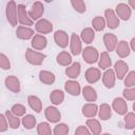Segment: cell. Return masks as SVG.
Segmentation results:
<instances>
[{"label": "cell", "instance_id": "cell-2", "mask_svg": "<svg viewBox=\"0 0 135 135\" xmlns=\"http://www.w3.org/2000/svg\"><path fill=\"white\" fill-rule=\"evenodd\" d=\"M82 58L83 60L89 63V64H93L95 62L98 61V58H99V54H98V51L93 47V46H86L82 52Z\"/></svg>", "mask_w": 135, "mask_h": 135}, {"label": "cell", "instance_id": "cell-23", "mask_svg": "<svg viewBox=\"0 0 135 135\" xmlns=\"http://www.w3.org/2000/svg\"><path fill=\"white\" fill-rule=\"evenodd\" d=\"M82 95H83V98L86 101H89V102L96 101V99H97V93H96V91L92 86H90V85H86V86L83 88Z\"/></svg>", "mask_w": 135, "mask_h": 135}, {"label": "cell", "instance_id": "cell-46", "mask_svg": "<svg viewBox=\"0 0 135 135\" xmlns=\"http://www.w3.org/2000/svg\"><path fill=\"white\" fill-rule=\"evenodd\" d=\"M131 49L132 51H135V38H132L131 40Z\"/></svg>", "mask_w": 135, "mask_h": 135}, {"label": "cell", "instance_id": "cell-17", "mask_svg": "<svg viewBox=\"0 0 135 135\" xmlns=\"http://www.w3.org/2000/svg\"><path fill=\"white\" fill-rule=\"evenodd\" d=\"M102 82L108 89H111L115 85V73L113 70L108 69L104 72V74L102 75Z\"/></svg>", "mask_w": 135, "mask_h": 135}, {"label": "cell", "instance_id": "cell-48", "mask_svg": "<svg viewBox=\"0 0 135 135\" xmlns=\"http://www.w3.org/2000/svg\"><path fill=\"white\" fill-rule=\"evenodd\" d=\"M102 135H111V134H109V133H104V134H102Z\"/></svg>", "mask_w": 135, "mask_h": 135}, {"label": "cell", "instance_id": "cell-33", "mask_svg": "<svg viewBox=\"0 0 135 135\" xmlns=\"http://www.w3.org/2000/svg\"><path fill=\"white\" fill-rule=\"evenodd\" d=\"M5 117H6V120L8 121V124L12 129H18L19 126H20V119L15 116L11 111H6L5 112Z\"/></svg>", "mask_w": 135, "mask_h": 135}, {"label": "cell", "instance_id": "cell-42", "mask_svg": "<svg viewBox=\"0 0 135 135\" xmlns=\"http://www.w3.org/2000/svg\"><path fill=\"white\" fill-rule=\"evenodd\" d=\"M0 68L3 70H9L11 69L9 59L2 53H0Z\"/></svg>", "mask_w": 135, "mask_h": 135}, {"label": "cell", "instance_id": "cell-1", "mask_svg": "<svg viewBox=\"0 0 135 135\" xmlns=\"http://www.w3.org/2000/svg\"><path fill=\"white\" fill-rule=\"evenodd\" d=\"M25 58L26 61L33 65H40L43 60L45 59V55L39 52H36L32 49H27L25 52Z\"/></svg>", "mask_w": 135, "mask_h": 135}, {"label": "cell", "instance_id": "cell-18", "mask_svg": "<svg viewBox=\"0 0 135 135\" xmlns=\"http://www.w3.org/2000/svg\"><path fill=\"white\" fill-rule=\"evenodd\" d=\"M103 42H104V45H105L107 50L109 52H112V51L115 50V47L117 45V37L114 34L107 33L103 36Z\"/></svg>", "mask_w": 135, "mask_h": 135}, {"label": "cell", "instance_id": "cell-31", "mask_svg": "<svg viewBox=\"0 0 135 135\" xmlns=\"http://www.w3.org/2000/svg\"><path fill=\"white\" fill-rule=\"evenodd\" d=\"M64 99V94L60 90H54L50 95V100L53 104H61Z\"/></svg>", "mask_w": 135, "mask_h": 135}, {"label": "cell", "instance_id": "cell-13", "mask_svg": "<svg viewBox=\"0 0 135 135\" xmlns=\"http://www.w3.org/2000/svg\"><path fill=\"white\" fill-rule=\"evenodd\" d=\"M113 109L114 111L119 114V115H126L127 112H128V105H127V102L120 98V97H117L113 100Z\"/></svg>", "mask_w": 135, "mask_h": 135}, {"label": "cell", "instance_id": "cell-29", "mask_svg": "<svg viewBox=\"0 0 135 135\" xmlns=\"http://www.w3.org/2000/svg\"><path fill=\"white\" fill-rule=\"evenodd\" d=\"M27 101H28L30 107H31L36 113H40V112H41V110H42V102H41V100H40L37 96H34V95L28 96Z\"/></svg>", "mask_w": 135, "mask_h": 135}, {"label": "cell", "instance_id": "cell-37", "mask_svg": "<svg viewBox=\"0 0 135 135\" xmlns=\"http://www.w3.org/2000/svg\"><path fill=\"white\" fill-rule=\"evenodd\" d=\"M124 126L129 130H133L135 127V114L133 112L128 113L124 117Z\"/></svg>", "mask_w": 135, "mask_h": 135}, {"label": "cell", "instance_id": "cell-6", "mask_svg": "<svg viewBox=\"0 0 135 135\" xmlns=\"http://www.w3.org/2000/svg\"><path fill=\"white\" fill-rule=\"evenodd\" d=\"M43 13H44V6H43V4L41 2H39V1H36L33 4L31 11L27 13V15H28L30 19L33 21V20L39 19L43 15Z\"/></svg>", "mask_w": 135, "mask_h": 135}, {"label": "cell", "instance_id": "cell-32", "mask_svg": "<svg viewBox=\"0 0 135 135\" xmlns=\"http://www.w3.org/2000/svg\"><path fill=\"white\" fill-rule=\"evenodd\" d=\"M57 62H58L60 65L68 66V65H70L71 62H72V57H71V55H70L68 52L63 51V52H61V53H59V54L57 55Z\"/></svg>", "mask_w": 135, "mask_h": 135}, {"label": "cell", "instance_id": "cell-3", "mask_svg": "<svg viewBox=\"0 0 135 135\" xmlns=\"http://www.w3.org/2000/svg\"><path fill=\"white\" fill-rule=\"evenodd\" d=\"M6 18L12 26H16L18 22V15H17V5L15 1H9L6 4Z\"/></svg>", "mask_w": 135, "mask_h": 135}, {"label": "cell", "instance_id": "cell-43", "mask_svg": "<svg viewBox=\"0 0 135 135\" xmlns=\"http://www.w3.org/2000/svg\"><path fill=\"white\" fill-rule=\"evenodd\" d=\"M122 95L127 100H135V89L134 88L124 89L122 92Z\"/></svg>", "mask_w": 135, "mask_h": 135}, {"label": "cell", "instance_id": "cell-25", "mask_svg": "<svg viewBox=\"0 0 135 135\" xmlns=\"http://www.w3.org/2000/svg\"><path fill=\"white\" fill-rule=\"evenodd\" d=\"M39 79L44 84H53L55 82V75L50 71H41L39 73Z\"/></svg>", "mask_w": 135, "mask_h": 135}, {"label": "cell", "instance_id": "cell-27", "mask_svg": "<svg viewBox=\"0 0 135 135\" xmlns=\"http://www.w3.org/2000/svg\"><path fill=\"white\" fill-rule=\"evenodd\" d=\"M80 37H81V40H82L84 43L90 44V43L93 42V40H94V38H95V32H94L93 28H91V27H85L84 30H82Z\"/></svg>", "mask_w": 135, "mask_h": 135}, {"label": "cell", "instance_id": "cell-14", "mask_svg": "<svg viewBox=\"0 0 135 135\" xmlns=\"http://www.w3.org/2000/svg\"><path fill=\"white\" fill-rule=\"evenodd\" d=\"M70 47H71V53H72L73 55H75V56L79 55V54L82 52L80 38H79L76 34H72V36H71Z\"/></svg>", "mask_w": 135, "mask_h": 135}, {"label": "cell", "instance_id": "cell-47", "mask_svg": "<svg viewBox=\"0 0 135 135\" xmlns=\"http://www.w3.org/2000/svg\"><path fill=\"white\" fill-rule=\"evenodd\" d=\"M129 4L132 6V8H134V6H135V2H134V1H130V2H129Z\"/></svg>", "mask_w": 135, "mask_h": 135}, {"label": "cell", "instance_id": "cell-40", "mask_svg": "<svg viewBox=\"0 0 135 135\" xmlns=\"http://www.w3.org/2000/svg\"><path fill=\"white\" fill-rule=\"evenodd\" d=\"M69 131L70 129L65 123H59L54 129V135H68Z\"/></svg>", "mask_w": 135, "mask_h": 135}, {"label": "cell", "instance_id": "cell-20", "mask_svg": "<svg viewBox=\"0 0 135 135\" xmlns=\"http://www.w3.org/2000/svg\"><path fill=\"white\" fill-rule=\"evenodd\" d=\"M115 49H116L117 55H118L120 58H126L127 56L130 55V52H131L128 42L124 41V40H121V41L117 42V45H116Z\"/></svg>", "mask_w": 135, "mask_h": 135}, {"label": "cell", "instance_id": "cell-8", "mask_svg": "<svg viewBox=\"0 0 135 135\" xmlns=\"http://www.w3.org/2000/svg\"><path fill=\"white\" fill-rule=\"evenodd\" d=\"M4 83H5V86L9 91H12L13 93H19L20 92V82L16 76H14V75L7 76L4 80Z\"/></svg>", "mask_w": 135, "mask_h": 135}, {"label": "cell", "instance_id": "cell-22", "mask_svg": "<svg viewBox=\"0 0 135 135\" xmlns=\"http://www.w3.org/2000/svg\"><path fill=\"white\" fill-rule=\"evenodd\" d=\"M86 127L89 129V131H91V133L93 135H100L101 133V126L99 123V121L97 119L91 118L86 120Z\"/></svg>", "mask_w": 135, "mask_h": 135}, {"label": "cell", "instance_id": "cell-21", "mask_svg": "<svg viewBox=\"0 0 135 135\" xmlns=\"http://www.w3.org/2000/svg\"><path fill=\"white\" fill-rule=\"evenodd\" d=\"M64 89L69 94L73 96H78L80 94V84L77 81H74V80L66 81L64 84Z\"/></svg>", "mask_w": 135, "mask_h": 135}, {"label": "cell", "instance_id": "cell-34", "mask_svg": "<svg viewBox=\"0 0 135 135\" xmlns=\"http://www.w3.org/2000/svg\"><path fill=\"white\" fill-rule=\"evenodd\" d=\"M22 124L25 129L31 130L36 126V117H34L33 115H25L22 118Z\"/></svg>", "mask_w": 135, "mask_h": 135}, {"label": "cell", "instance_id": "cell-26", "mask_svg": "<svg viewBox=\"0 0 135 135\" xmlns=\"http://www.w3.org/2000/svg\"><path fill=\"white\" fill-rule=\"evenodd\" d=\"M65 74H66L68 77H70V78H72V79L77 78V77L79 76V74H80V63L77 62V61L74 62L71 66L66 68Z\"/></svg>", "mask_w": 135, "mask_h": 135}, {"label": "cell", "instance_id": "cell-4", "mask_svg": "<svg viewBox=\"0 0 135 135\" xmlns=\"http://www.w3.org/2000/svg\"><path fill=\"white\" fill-rule=\"evenodd\" d=\"M104 16H105V23H107V26L111 30H115L118 25H119V19L118 17L116 16L115 12L111 8H108L104 11Z\"/></svg>", "mask_w": 135, "mask_h": 135}, {"label": "cell", "instance_id": "cell-9", "mask_svg": "<svg viewBox=\"0 0 135 135\" xmlns=\"http://www.w3.org/2000/svg\"><path fill=\"white\" fill-rule=\"evenodd\" d=\"M114 73H116V77L118 79H123L129 71V65L123 60H118L114 65Z\"/></svg>", "mask_w": 135, "mask_h": 135}, {"label": "cell", "instance_id": "cell-19", "mask_svg": "<svg viewBox=\"0 0 135 135\" xmlns=\"http://www.w3.org/2000/svg\"><path fill=\"white\" fill-rule=\"evenodd\" d=\"M46 44H47V40L43 35H40V34L34 35L32 39V46L35 50H38V51L43 50L46 46Z\"/></svg>", "mask_w": 135, "mask_h": 135}, {"label": "cell", "instance_id": "cell-38", "mask_svg": "<svg viewBox=\"0 0 135 135\" xmlns=\"http://www.w3.org/2000/svg\"><path fill=\"white\" fill-rule=\"evenodd\" d=\"M11 112H12L15 116L19 117V116H23V115L25 114L26 109H25L24 105H22V104H20V103H17V104H14V105L12 107Z\"/></svg>", "mask_w": 135, "mask_h": 135}, {"label": "cell", "instance_id": "cell-39", "mask_svg": "<svg viewBox=\"0 0 135 135\" xmlns=\"http://www.w3.org/2000/svg\"><path fill=\"white\" fill-rule=\"evenodd\" d=\"M71 4L73 6V8L78 12V13H84L85 12V3L82 1V0H72L71 1Z\"/></svg>", "mask_w": 135, "mask_h": 135}, {"label": "cell", "instance_id": "cell-11", "mask_svg": "<svg viewBox=\"0 0 135 135\" xmlns=\"http://www.w3.org/2000/svg\"><path fill=\"white\" fill-rule=\"evenodd\" d=\"M35 28L40 34H49L53 31V24L47 19H40L36 23Z\"/></svg>", "mask_w": 135, "mask_h": 135}, {"label": "cell", "instance_id": "cell-15", "mask_svg": "<svg viewBox=\"0 0 135 135\" xmlns=\"http://www.w3.org/2000/svg\"><path fill=\"white\" fill-rule=\"evenodd\" d=\"M16 36L19 38V39H22V40H28L31 38L34 37V30H32L31 27H27V26H19L16 31Z\"/></svg>", "mask_w": 135, "mask_h": 135}, {"label": "cell", "instance_id": "cell-12", "mask_svg": "<svg viewBox=\"0 0 135 135\" xmlns=\"http://www.w3.org/2000/svg\"><path fill=\"white\" fill-rule=\"evenodd\" d=\"M54 39L56 44L62 49L66 47L69 44V36L64 31H56L54 34Z\"/></svg>", "mask_w": 135, "mask_h": 135}, {"label": "cell", "instance_id": "cell-28", "mask_svg": "<svg viewBox=\"0 0 135 135\" xmlns=\"http://www.w3.org/2000/svg\"><path fill=\"white\" fill-rule=\"evenodd\" d=\"M98 116L101 120H108L112 116V109L108 103H102L99 108Z\"/></svg>", "mask_w": 135, "mask_h": 135}, {"label": "cell", "instance_id": "cell-10", "mask_svg": "<svg viewBox=\"0 0 135 135\" xmlns=\"http://www.w3.org/2000/svg\"><path fill=\"white\" fill-rule=\"evenodd\" d=\"M45 118L50 121V122H53V123H56L60 120L61 118V114L59 112V110L55 107H47L45 109Z\"/></svg>", "mask_w": 135, "mask_h": 135}, {"label": "cell", "instance_id": "cell-41", "mask_svg": "<svg viewBox=\"0 0 135 135\" xmlns=\"http://www.w3.org/2000/svg\"><path fill=\"white\" fill-rule=\"evenodd\" d=\"M124 85L127 88H133L135 85V72L134 71H131L127 75V77L124 79Z\"/></svg>", "mask_w": 135, "mask_h": 135}, {"label": "cell", "instance_id": "cell-35", "mask_svg": "<svg viewBox=\"0 0 135 135\" xmlns=\"http://www.w3.org/2000/svg\"><path fill=\"white\" fill-rule=\"evenodd\" d=\"M92 25H93V27H94L95 31L100 32V31H102V30L104 28V26H105V21H104L103 17L97 16V17H95V18L92 20Z\"/></svg>", "mask_w": 135, "mask_h": 135}, {"label": "cell", "instance_id": "cell-36", "mask_svg": "<svg viewBox=\"0 0 135 135\" xmlns=\"http://www.w3.org/2000/svg\"><path fill=\"white\" fill-rule=\"evenodd\" d=\"M37 133L38 135H52L51 127L47 122H40L37 126Z\"/></svg>", "mask_w": 135, "mask_h": 135}, {"label": "cell", "instance_id": "cell-45", "mask_svg": "<svg viewBox=\"0 0 135 135\" xmlns=\"http://www.w3.org/2000/svg\"><path fill=\"white\" fill-rule=\"evenodd\" d=\"M75 135H91V132L89 131V129L84 126H79L76 130H75Z\"/></svg>", "mask_w": 135, "mask_h": 135}, {"label": "cell", "instance_id": "cell-24", "mask_svg": "<svg viewBox=\"0 0 135 135\" xmlns=\"http://www.w3.org/2000/svg\"><path fill=\"white\" fill-rule=\"evenodd\" d=\"M98 112V107L95 103H86L82 107V114L85 117L92 118L94 117Z\"/></svg>", "mask_w": 135, "mask_h": 135}, {"label": "cell", "instance_id": "cell-16", "mask_svg": "<svg viewBox=\"0 0 135 135\" xmlns=\"http://www.w3.org/2000/svg\"><path fill=\"white\" fill-rule=\"evenodd\" d=\"M101 77V73L99 69L96 68H90L85 72V79L89 83H95L97 82Z\"/></svg>", "mask_w": 135, "mask_h": 135}, {"label": "cell", "instance_id": "cell-44", "mask_svg": "<svg viewBox=\"0 0 135 135\" xmlns=\"http://www.w3.org/2000/svg\"><path fill=\"white\" fill-rule=\"evenodd\" d=\"M7 128H8V124H7L5 115L0 114V132H5L7 130Z\"/></svg>", "mask_w": 135, "mask_h": 135}, {"label": "cell", "instance_id": "cell-30", "mask_svg": "<svg viewBox=\"0 0 135 135\" xmlns=\"http://www.w3.org/2000/svg\"><path fill=\"white\" fill-rule=\"evenodd\" d=\"M112 64V61H111V58H110V55L108 54V52H102L101 55H100V58H99V61H98V65L101 70H108Z\"/></svg>", "mask_w": 135, "mask_h": 135}, {"label": "cell", "instance_id": "cell-5", "mask_svg": "<svg viewBox=\"0 0 135 135\" xmlns=\"http://www.w3.org/2000/svg\"><path fill=\"white\" fill-rule=\"evenodd\" d=\"M17 15H18V21L23 26L33 25V21L30 19L28 15H27V12L25 9V6L23 4H19L17 6Z\"/></svg>", "mask_w": 135, "mask_h": 135}, {"label": "cell", "instance_id": "cell-7", "mask_svg": "<svg viewBox=\"0 0 135 135\" xmlns=\"http://www.w3.org/2000/svg\"><path fill=\"white\" fill-rule=\"evenodd\" d=\"M116 16L118 17V19H122V20H129L131 17V7L126 4V3H119L116 6Z\"/></svg>", "mask_w": 135, "mask_h": 135}]
</instances>
